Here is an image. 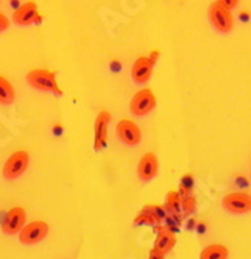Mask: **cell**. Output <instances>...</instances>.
<instances>
[{
  "instance_id": "cell-20",
  "label": "cell",
  "mask_w": 251,
  "mask_h": 259,
  "mask_svg": "<svg viewBox=\"0 0 251 259\" xmlns=\"http://www.w3.org/2000/svg\"><path fill=\"white\" fill-rule=\"evenodd\" d=\"M217 2H220L222 5H225L231 11L234 8H237V5H239V0H217Z\"/></svg>"
},
{
  "instance_id": "cell-5",
  "label": "cell",
  "mask_w": 251,
  "mask_h": 259,
  "mask_svg": "<svg viewBox=\"0 0 251 259\" xmlns=\"http://www.w3.org/2000/svg\"><path fill=\"white\" fill-rule=\"evenodd\" d=\"M222 206L225 211L236 215L248 214L251 212V195L245 192H231L223 197Z\"/></svg>"
},
{
  "instance_id": "cell-6",
  "label": "cell",
  "mask_w": 251,
  "mask_h": 259,
  "mask_svg": "<svg viewBox=\"0 0 251 259\" xmlns=\"http://www.w3.org/2000/svg\"><path fill=\"white\" fill-rule=\"evenodd\" d=\"M48 234V224L44 220H34L27 224L19 233V240L24 245H36Z\"/></svg>"
},
{
  "instance_id": "cell-15",
  "label": "cell",
  "mask_w": 251,
  "mask_h": 259,
  "mask_svg": "<svg viewBox=\"0 0 251 259\" xmlns=\"http://www.w3.org/2000/svg\"><path fill=\"white\" fill-rule=\"evenodd\" d=\"M229 250L222 244H212L208 245L200 253V259H228Z\"/></svg>"
},
{
  "instance_id": "cell-9",
  "label": "cell",
  "mask_w": 251,
  "mask_h": 259,
  "mask_svg": "<svg viewBox=\"0 0 251 259\" xmlns=\"http://www.w3.org/2000/svg\"><path fill=\"white\" fill-rule=\"evenodd\" d=\"M13 21L17 25H31L36 22H41V14L38 11L36 2H25L21 7H17L13 13Z\"/></svg>"
},
{
  "instance_id": "cell-7",
  "label": "cell",
  "mask_w": 251,
  "mask_h": 259,
  "mask_svg": "<svg viewBox=\"0 0 251 259\" xmlns=\"http://www.w3.org/2000/svg\"><path fill=\"white\" fill-rule=\"evenodd\" d=\"M116 133L125 145H130V147H136L142 141L140 128L133 120H128V119L119 120V123L116 126Z\"/></svg>"
},
{
  "instance_id": "cell-4",
  "label": "cell",
  "mask_w": 251,
  "mask_h": 259,
  "mask_svg": "<svg viewBox=\"0 0 251 259\" xmlns=\"http://www.w3.org/2000/svg\"><path fill=\"white\" fill-rule=\"evenodd\" d=\"M30 165V155L25 150H17L14 152L4 165V177L7 180H16L19 178Z\"/></svg>"
},
{
  "instance_id": "cell-21",
  "label": "cell",
  "mask_w": 251,
  "mask_h": 259,
  "mask_svg": "<svg viewBox=\"0 0 251 259\" xmlns=\"http://www.w3.org/2000/svg\"><path fill=\"white\" fill-rule=\"evenodd\" d=\"M148 259H166V256L163 254V253H159V251H156L155 248L150 251V254H148Z\"/></svg>"
},
{
  "instance_id": "cell-16",
  "label": "cell",
  "mask_w": 251,
  "mask_h": 259,
  "mask_svg": "<svg viewBox=\"0 0 251 259\" xmlns=\"http://www.w3.org/2000/svg\"><path fill=\"white\" fill-rule=\"evenodd\" d=\"M166 209L172 214H178L181 211V195L176 191H170L166 197Z\"/></svg>"
},
{
  "instance_id": "cell-17",
  "label": "cell",
  "mask_w": 251,
  "mask_h": 259,
  "mask_svg": "<svg viewBox=\"0 0 251 259\" xmlns=\"http://www.w3.org/2000/svg\"><path fill=\"white\" fill-rule=\"evenodd\" d=\"M136 222L137 224H147V225H156L158 222H159V219L145 206V209H143L137 217H136Z\"/></svg>"
},
{
  "instance_id": "cell-12",
  "label": "cell",
  "mask_w": 251,
  "mask_h": 259,
  "mask_svg": "<svg viewBox=\"0 0 251 259\" xmlns=\"http://www.w3.org/2000/svg\"><path fill=\"white\" fill-rule=\"evenodd\" d=\"M111 122V114L108 111H102L97 114L95 125H94V132H95V150L100 152L106 147L108 142V125Z\"/></svg>"
},
{
  "instance_id": "cell-19",
  "label": "cell",
  "mask_w": 251,
  "mask_h": 259,
  "mask_svg": "<svg viewBox=\"0 0 251 259\" xmlns=\"http://www.w3.org/2000/svg\"><path fill=\"white\" fill-rule=\"evenodd\" d=\"M8 27H10V19L4 13H0V33H4L5 30H8Z\"/></svg>"
},
{
  "instance_id": "cell-10",
  "label": "cell",
  "mask_w": 251,
  "mask_h": 259,
  "mask_svg": "<svg viewBox=\"0 0 251 259\" xmlns=\"http://www.w3.org/2000/svg\"><path fill=\"white\" fill-rule=\"evenodd\" d=\"M159 161L155 153H145L137 162V178L143 183H150L158 175Z\"/></svg>"
},
{
  "instance_id": "cell-8",
  "label": "cell",
  "mask_w": 251,
  "mask_h": 259,
  "mask_svg": "<svg viewBox=\"0 0 251 259\" xmlns=\"http://www.w3.org/2000/svg\"><path fill=\"white\" fill-rule=\"evenodd\" d=\"M25 222H27L25 209L22 206H14L7 212V215L2 222V231L8 236L21 233L22 228L25 227Z\"/></svg>"
},
{
  "instance_id": "cell-14",
  "label": "cell",
  "mask_w": 251,
  "mask_h": 259,
  "mask_svg": "<svg viewBox=\"0 0 251 259\" xmlns=\"http://www.w3.org/2000/svg\"><path fill=\"white\" fill-rule=\"evenodd\" d=\"M14 100H16V91L13 84L5 77L0 75V105L10 106L14 103Z\"/></svg>"
},
{
  "instance_id": "cell-3",
  "label": "cell",
  "mask_w": 251,
  "mask_h": 259,
  "mask_svg": "<svg viewBox=\"0 0 251 259\" xmlns=\"http://www.w3.org/2000/svg\"><path fill=\"white\" fill-rule=\"evenodd\" d=\"M155 108H156V97L153 94V91L148 88L137 91L130 103V111L136 117L148 116Z\"/></svg>"
},
{
  "instance_id": "cell-2",
  "label": "cell",
  "mask_w": 251,
  "mask_h": 259,
  "mask_svg": "<svg viewBox=\"0 0 251 259\" xmlns=\"http://www.w3.org/2000/svg\"><path fill=\"white\" fill-rule=\"evenodd\" d=\"M208 17L209 22L214 30H217L219 33H229L234 27V17H232L231 10H228L225 5L220 2H212L208 10Z\"/></svg>"
},
{
  "instance_id": "cell-13",
  "label": "cell",
  "mask_w": 251,
  "mask_h": 259,
  "mask_svg": "<svg viewBox=\"0 0 251 259\" xmlns=\"http://www.w3.org/2000/svg\"><path fill=\"white\" fill-rule=\"evenodd\" d=\"M175 245H176V236H175V233L170 228H159L153 248L166 256L169 251L173 250Z\"/></svg>"
},
{
  "instance_id": "cell-1",
  "label": "cell",
  "mask_w": 251,
  "mask_h": 259,
  "mask_svg": "<svg viewBox=\"0 0 251 259\" xmlns=\"http://www.w3.org/2000/svg\"><path fill=\"white\" fill-rule=\"evenodd\" d=\"M27 81L34 89L42 92H52V94L61 96V89L57 83L55 73L48 69H33L27 73Z\"/></svg>"
},
{
  "instance_id": "cell-11",
  "label": "cell",
  "mask_w": 251,
  "mask_h": 259,
  "mask_svg": "<svg viewBox=\"0 0 251 259\" xmlns=\"http://www.w3.org/2000/svg\"><path fill=\"white\" fill-rule=\"evenodd\" d=\"M153 75V63L148 57H139L131 67V78L137 84H145Z\"/></svg>"
},
{
  "instance_id": "cell-18",
  "label": "cell",
  "mask_w": 251,
  "mask_h": 259,
  "mask_svg": "<svg viewBox=\"0 0 251 259\" xmlns=\"http://www.w3.org/2000/svg\"><path fill=\"white\" fill-rule=\"evenodd\" d=\"M196 208V200L195 197L189 192V194H184V197L181 198V209L184 211L186 215L192 214Z\"/></svg>"
}]
</instances>
